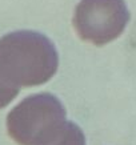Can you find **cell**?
Listing matches in <instances>:
<instances>
[{"label": "cell", "instance_id": "obj_2", "mask_svg": "<svg viewBox=\"0 0 136 145\" xmlns=\"http://www.w3.org/2000/svg\"><path fill=\"white\" fill-rule=\"evenodd\" d=\"M66 108L51 93L26 97L7 116L8 135L19 145H44L66 124Z\"/></svg>", "mask_w": 136, "mask_h": 145}, {"label": "cell", "instance_id": "obj_5", "mask_svg": "<svg viewBox=\"0 0 136 145\" xmlns=\"http://www.w3.org/2000/svg\"><path fill=\"white\" fill-rule=\"evenodd\" d=\"M18 95H19V91H15V89L7 87V85L0 80V109L8 105L9 103L18 96Z\"/></svg>", "mask_w": 136, "mask_h": 145}, {"label": "cell", "instance_id": "obj_3", "mask_svg": "<svg viewBox=\"0 0 136 145\" xmlns=\"http://www.w3.org/2000/svg\"><path fill=\"white\" fill-rule=\"evenodd\" d=\"M129 22L124 0H80L74 15V27L81 40L104 45L118 39Z\"/></svg>", "mask_w": 136, "mask_h": 145}, {"label": "cell", "instance_id": "obj_4", "mask_svg": "<svg viewBox=\"0 0 136 145\" xmlns=\"http://www.w3.org/2000/svg\"><path fill=\"white\" fill-rule=\"evenodd\" d=\"M44 145H85V137L79 125L66 121L62 129L53 136V138Z\"/></svg>", "mask_w": 136, "mask_h": 145}, {"label": "cell", "instance_id": "obj_1", "mask_svg": "<svg viewBox=\"0 0 136 145\" xmlns=\"http://www.w3.org/2000/svg\"><path fill=\"white\" fill-rule=\"evenodd\" d=\"M59 68V53L45 35L15 31L0 39V80L15 91L41 85Z\"/></svg>", "mask_w": 136, "mask_h": 145}]
</instances>
